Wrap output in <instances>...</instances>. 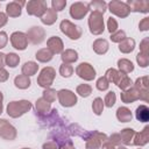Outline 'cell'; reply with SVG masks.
<instances>
[{
  "label": "cell",
  "mask_w": 149,
  "mask_h": 149,
  "mask_svg": "<svg viewBox=\"0 0 149 149\" xmlns=\"http://www.w3.org/2000/svg\"><path fill=\"white\" fill-rule=\"evenodd\" d=\"M66 6V0H52L51 1V8L57 13L61 12L65 8Z\"/></svg>",
  "instance_id": "cell-47"
},
{
  "label": "cell",
  "mask_w": 149,
  "mask_h": 149,
  "mask_svg": "<svg viewBox=\"0 0 149 149\" xmlns=\"http://www.w3.org/2000/svg\"><path fill=\"white\" fill-rule=\"evenodd\" d=\"M57 99L63 107H72L78 101L76 93L72 92L71 90H66V88H62V90L57 91Z\"/></svg>",
  "instance_id": "cell-10"
},
{
  "label": "cell",
  "mask_w": 149,
  "mask_h": 149,
  "mask_svg": "<svg viewBox=\"0 0 149 149\" xmlns=\"http://www.w3.org/2000/svg\"><path fill=\"white\" fill-rule=\"evenodd\" d=\"M139 29H140L141 31H146V30L149 29V17H144V19H142V20L140 21V23H139Z\"/></svg>",
  "instance_id": "cell-51"
},
{
  "label": "cell",
  "mask_w": 149,
  "mask_h": 149,
  "mask_svg": "<svg viewBox=\"0 0 149 149\" xmlns=\"http://www.w3.org/2000/svg\"><path fill=\"white\" fill-rule=\"evenodd\" d=\"M116 86L121 91H126V90H128V88H130L133 86V81H132V79L127 74L121 73V76H120V78H119V80L116 83Z\"/></svg>",
  "instance_id": "cell-35"
},
{
  "label": "cell",
  "mask_w": 149,
  "mask_h": 149,
  "mask_svg": "<svg viewBox=\"0 0 149 149\" xmlns=\"http://www.w3.org/2000/svg\"><path fill=\"white\" fill-rule=\"evenodd\" d=\"M95 86H97V88H98L99 91H106V90H108V87H109V83H108V80L105 78V76H102V77L98 78V80H97V83H95Z\"/></svg>",
  "instance_id": "cell-46"
},
{
  "label": "cell",
  "mask_w": 149,
  "mask_h": 149,
  "mask_svg": "<svg viewBox=\"0 0 149 149\" xmlns=\"http://www.w3.org/2000/svg\"><path fill=\"white\" fill-rule=\"evenodd\" d=\"M116 118L120 122H129L133 119V114L128 107L122 106L116 109Z\"/></svg>",
  "instance_id": "cell-28"
},
{
  "label": "cell",
  "mask_w": 149,
  "mask_h": 149,
  "mask_svg": "<svg viewBox=\"0 0 149 149\" xmlns=\"http://www.w3.org/2000/svg\"><path fill=\"white\" fill-rule=\"evenodd\" d=\"M35 57H36V59H37L38 62H41V63H48V62H50V61L52 59L54 55H52V52H51L48 48H42V49H40L38 51H36Z\"/></svg>",
  "instance_id": "cell-32"
},
{
  "label": "cell",
  "mask_w": 149,
  "mask_h": 149,
  "mask_svg": "<svg viewBox=\"0 0 149 149\" xmlns=\"http://www.w3.org/2000/svg\"><path fill=\"white\" fill-rule=\"evenodd\" d=\"M16 136H17L16 128L12 123H9L6 119H0V137H2L3 140L13 141L16 139Z\"/></svg>",
  "instance_id": "cell-12"
},
{
  "label": "cell",
  "mask_w": 149,
  "mask_h": 149,
  "mask_svg": "<svg viewBox=\"0 0 149 149\" xmlns=\"http://www.w3.org/2000/svg\"><path fill=\"white\" fill-rule=\"evenodd\" d=\"M107 7H108V10L112 14H114L118 17H121V19L127 17L129 15V13H130V9H129L128 5L126 2H123V1H120V0L109 1L107 3Z\"/></svg>",
  "instance_id": "cell-8"
},
{
  "label": "cell",
  "mask_w": 149,
  "mask_h": 149,
  "mask_svg": "<svg viewBox=\"0 0 149 149\" xmlns=\"http://www.w3.org/2000/svg\"><path fill=\"white\" fill-rule=\"evenodd\" d=\"M40 19H41V22H42L43 24L51 26V24H54V23L57 21L58 16H57V13H56L52 8H48V9L45 10V13H44Z\"/></svg>",
  "instance_id": "cell-24"
},
{
  "label": "cell",
  "mask_w": 149,
  "mask_h": 149,
  "mask_svg": "<svg viewBox=\"0 0 149 149\" xmlns=\"http://www.w3.org/2000/svg\"><path fill=\"white\" fill-rule=\"evenodd\" d=\"M59 29L61 31L66 35L70 40H79L83 35V30L79 26L72 23L71 21L69 20H63L61 23H59Z\"/></svg>",
  "instance_id": "cell-5"
},
{
  "label": "cell",
  "mask_w": 149,
  "mask_h": 149,
  "mask_svg": "<svg viewBox=\"0 0 149 149\" xmlns=\"http://www.w3.org/2000/svg\"><path fill=\"white\" fill-rule=\"evenodd\" d=\"M30 84H31L30 78L27 77V76H24V74H19V76H16V77L14 78V85H15L17 88H20V90H26V88H28V87L30 86Z\"/></svg>",
  "instance_id": "cell-34"
},
{
  "label": "cell",
  "mask_w": 149,
  "mask_h": 149,
  "mask_svg": "<svg viewBox=\"0 0 149 149\" xmlns=\"http://www.w3.org/2000/svg\"><path fill=\"white\" fill-rule=\"evenodd\" d=\"M104 107H105V105H104V100H102L101 98L97 97V98L93 100V102H92V109H93V113H94L95 115H101L102 112H104Z\"/></svg>",
  "instance_id": "cell-40"
},
{
  "label": "cell",
  "mask_w": 149,
  "mask_h": 149,
  "mask_svg": "<svg viewBox=\"0 0 149 149\" xmlns=\"http://www.w3.org/2000/svg\"><path fill=\"white\" fill-rule=\"evenodd\" d=\"M24 1H12L6 6V14L9 17H19L22 13V6H24Z\"/></svg>",
  "instance_id": "cell-18"
},
{
  "label": "cell",
  "mask_w": 149,
  "mask_h": 149,
  "mask_svg": "<svg viewBox=\"0 0 149 149\" xmlns=\"http://www.w3.org/2000/svg\"><path fill=\"white\" fill-rule=\"evenodd\" d=\"M115 101H116V94H115V92H114V91H109V92L105 95L104 105H105L106 107H112V106H114Z\"/></svg>",
  "instance_id": "cell-44"
},
{
  "label": "cell",
  "mask_w": 149,
  "mask_h": 149,
  "mask_svg": "<svg viewBox=\"0 0 149 149\" xmlns=\"http://www.w3.org/2000/svg\"><path fill=\"white\" fill-rule=\"evenodd\" d=\"M134 13H148L149 12V1L147 0H128L126 2Z\"/></svg>",
  "instance_id": "cell-16"
},
{
  "label": "cell",
  "mask_w": 149,
  "mask_h": 149,
  "mask_svg": "<svg viewBox=\"0 0 149 149\" xmlns=\"http://www.w3.org/2000/svg\"><path fill=\"white\" fill-rule=\"evenodd\" d=\"M59 74L64 78H69L73 74V66L71 64H65L62 63L59 66Z\"/></svg>",
  "instance_id": "cell-41"
},
{
  "label": "cell",
  "mask_w": 149,
  "mask_h": 149,
  "mask_svg": "<svg viewBox=\"0 0 149 149\" xmlns=\"http://www.w3.org/2000/svg\"><path fill=\"white\" fill-rule=\"evenodd\" d=\"M120 98H121L122 102L130 104V102H134L136 100H140V93H139V90H136L134 86H132L130 88L122 91L120 94Z\"/></svg>",
  "instance_id": "cell-20"
},
{
  "label": "cell",
  "mask_w": 149,
  "mask_h": 149,
  "mask_svg": "<svg viewBox=\"0 0 149 149\" xmlns=\"http://www.w3.org/2000/svg\"><path fill=\"white\" fill-rule=\"evenodd\" d=\"M140 52L149 55V37H144L140 43Z\"/></svg>",
  "instance_id": "cell-49"
},
{
  "label": "cell",
  "mask_w": 149,
  "mask_h": 149,
  "mask_svg": "<svg viewBox=\"0 0 149 149\" xmlns=\"http://www.w3.org/2000/svg\"><path fill=\"white\" fill-rule=\"evenodd\" d=\"M26 9L28 15L41 17L48 9V6L44 0H30L26 3Z\"/></svg>",
  "instance_id": "cell-7"
},
{
  "label": "cell",
  "mask_w": 149,
  "mask_h": 149,
  "mask_svg": "<svg viewBox=\"0 0 149 149\" xmlns=\"http://www.w3.org/2000/svg\"><path fill=\"white\" fill-rule=\"evenodd\" d=\"M42 98L45 99L48 102L51 104V102H54V101L56 100V98H57V91L54 90V88H51V87H49V88H44Z\"/></svg>",
  "instance_id": "cell-42"
},
{
  "label": "cell",
  "mask_w": 149,
  "mask_h": 149,
  "mask_svg": "<svg viewBox=\"0 0 149 149\" xmlns=\"http://www.w3.org/2000/svg\"><path fill=\"white\" fill-rule=\"evenodd\" d=\"M118 21L114 19V17H108V20H107V30L109 31V34H113V33H115L116 30H118Z\"/></svg>",
  "instance_id": "cell-48"
},
{
  "label": "cell",
  "mask_w": 149,
  "mask_h": 149,
  "mask_svg": "<svg viewBox=\"0 0 149 149\" xmlns=\"http://www.w3.org/2000/svg\"><path fill=\"white\" fill-rule=\"evenodd\" d=\"M120 76H121V72H119V71H118L116 69H114V68H109V69L105 72V78L108 80V83H113V84H115V85H116V83H118Z\"/></svg>",
  "instance_id": "cell-36"
},
{
  "label": "cell",
  "mask_w": 149,
  "mask_h": 149,
  "mask_svg": "<svg viewBox=\"0 0 149 149\" xmlns=\"http://www.w3.org/2000/svg\"><path fill=\"white\" fill-rule=\"evenodd\" d=\"M6 65V55L3 52H0V69H3Z\"/></svg>",
  "instance_id": "cell-56"
},
{
  "label": "cell",
  "mask_w": 149,
  "mask_h": 149,
  "mask_svg": "<svg viewBox=\"0 0 149 149\" xmlns=\"http://www.w3.org/2000/svg\"><path fill=\"white\" fill-rule=\"evenodd\" d=\"M61 55V58L65 64H72L78 59V52L73 49H65Z\"/></svg>",
  "instance_id": "cell-27"
},
{
  "label": "cell",
  "mask_w": 149,
  "mask_h": 149,
  "mask_svg": "<svg viewBox=\"0 0 149 149\" xmlns=\"http://www.w3.org/2000/svg\"><path fill=\"white\" fill-rule=\"evenodd\" d=\"M76 92H77L80 97L87 98V97H90L91 93H92V86L88 85V84H80V85L77 86Z\"/></svg>",
  "instance_id": "cell-39"
},
{
  "label": "cell",
  "mask_w": 149,
  "mask_h": 149,
  "mask_svg": "<svg viewBox=\"0 0 149 149\" xmlns=\"http://www.w3.org/2000/svg\"><path fill=\"white\" fill-rule=\"evenodd\" d=\"M49 140L55 142L58 147V149L63 148L64 146L72 143V140L70 139V135L66 130V126L65 127H61V128H55L51 130V133L49 134Z\"/></svg>",
  "instance_id": "cell-3"
},
{
  "label": "cell",
  "mask_w": 149,
  "mask_h": 149,
  "mask_svg": "<svg viewBox=\"0 0 149 149\" xmlns=\"http://www.w3.org/2000/svg\"><path fill=\"white\" fill-rule=\"evenodd\" d=\"M118 68H119V72L123 73V74H128L134 70V64L132 63V61L127 59V58H120L118 61Z\"/></svg>",
  "instance_id": "cell-29"
},
{
  "label": "cell",
  "mask_w": 149,
  "mask_h": 149,
  "mask_svg": "<svg viewBox=\"0 0 149 149\" xmlns=\"http://www.w3.org/2000/svg\"><path fill=\"white\" fill-rule=\"evenodd\" d=\"M10 43L12 47L16 50H26L28 47V37L27 34L23 31H14L10 35Z\"/></svg>",
  "instance_id": "cell-14"
},
{
  "label": "cell",
  "mask_w": 149,
  "mask_h": 149,
  "mask_svg": "<svg viewBox=\"0 0 149 149\" xmlns=\"http://www.w3.org/2000/svg\"><path fill=\"white\" fill-rule=\"evenodd\" d=\"M2 109H3V106H2V104H0V114L2 113Z\"/></svg>",
  "instance_id": "cell-61"
},
{
  "label": "cell",
  "mask_w": 149,
  "mask_h": 149,
  "mask_svg": "<svg viewBox=\"0 0 149 149\" xmlns=\"http://www.w3.org/2000/svg\"><path fill=\"white\" fill-rule=\"evenodd\" d=\"M61 149H76V148H74L73 143H69V144L64 146V147H63V148H61Z\"/></svg>",
  "instance_id": "cell-58"
},
{
  "label": "cell",
  "mask_w": 149,
  "mask_h": 149,
  "mask_svg": "<svg viewBox=\"0 0 149 149\" xmlns=\"http://www.w3.org/2000/svg\"><path fill=\"white\" fill-rule=\"evenodd\" d=\"M135 49V40L132 37H126L119 43V50L122 54H129Z\"/></svg>",
  "instance_id": "cell-26"
},
{
  "label": "cell",
  "mask_w": 149,
  "mask_h": 149,
  "mask_svg": "<svg viewBox=\"0 0 149 149\" xmlns=\"http://www.w3.org/2000/svg\"><path fill=\"white\" fill-rule=\"evenodd\" d=\"M136 62L141 68H147L149 65V55L139 52L136 55Z\"/></svg>",
  "instance_id": "cell-45"
},
{
  "label": "cell",
  "mask_w": 149,
  "mask_h": 149,
  "mask_svg": "<svg viewBox=\"0 0 149 149\" xmlns=\"http://www.w3.org/2000/svg\"><path fill=\"white\" fill-rule=\"evenodd\" d=\"M104 14L98 12H91L88 16V29L91 34L93 35H101L105 30V23H104Z\"/></svg>",
  "instance_id": "cell-4"
},
{
  "label": "cell",
  "mask_w": 149,
  "mask_h": 149,
  "mask_svg": "<svg viewBox=\"0 0 149 149\" xmlns=\"http://www.w3.org/2000/svg\"><path fill=\"white\" fill-rule=\"evenodd\" d=\"M88 12H90V9H88V6L86 2L77 1V2H73L70 7V15L74 20H81L84 16H86V14Z\"/></svg>",
  "instance_id": "cell-15"
},
{
  "label": "cell",
  "mask_w": 149,
  "mask_h": 149,
  "mask_svg": "<svg viewBox=\"0 0 149 149\" xmlns=\"http://www.w3.org/2000/svg\"><path fill=\"white\" fill-rule=\"evenodd\" d=\"M135 118L140 122H148L149 121V108L146 105H140L135 111Z\"/></svg>",
  "instance_id": "cell-33"
},
{
  "label": "cell",
  "mask_w": 149,
  "mask_h": 149,
  "mask_svg": "<svg viewBox=\"0 0 149 149\" xmlns=\"http://www.w3.org/2000/svg\"><path fill=\"white\" fill-rule=\"evenodd\" d=\"M76 73H77V76L79 78H81V79H84L86 81H91V80H93L95 78L94 68L90 63H86V62H83L79 65H77Z\"/></svg>",
  "instance_id": "cell-11"
},
{
  "label": "cell",
  "mask_w": 149,
  "mask_h": 149,
  "mask_svg": "<svg viewBox=\"0 0 149 149\" xmlns=\"http://www.w3.org/2000/svg\"><path fill=\"white\" fill-rule=\"evenodd\" d=\"M35 109H36V115H47L51 111V104L43 98H38L35 102Z\"/></svg>",
  "instance_id": "cell-22"
},
{
  "label": "cell",
  "mask_w": 149,
  "mask_h": 149,
  "mask_svg": "<svg viewBox=\"0 0 149 149\" xmlns=\"http://www.w3.org/2000/svg\"><path fill=\"white\" fill-rule=\"evenodd\" d=\"M107 141L109 143H112L114 147L115 146H118V147L121 146V137H120V134H118V133H114L109 137H107Z\"/></svg>",
  "instance_id": "cell-50"
},
{
  "label": "cell",
  "mask_w": 149,
  "mask_h": 149,
  "mask_svg": "<svg viewBox=\"0 0 149 149\" xmlns=\"http://www.w3.org/2000/svg\"><path fill=\"white\" fill-rule=\"evenodd\" d=\"M55 77H56L55 69L51 66H45L41 70L38 77H37V84H38V86H41L43 88H49L52 85Z\"/></svg>",
  "instance_id": "cell-6"
},
{
  "label": "cell",
  "mask_w": 149,
  "mask_h": 149,
  "mask_svg": "<svg viewBox=\"0 0 149 149\" xmlns=\"http://www.w3.org/2000/svg\"><path fill=\"white\" fill-rule=\"evenodd\" d=\"M7 21H8V16H7V14L0 12V28H2V27L7 23Z\"/></svg>",
  "instance_id": "cell-55"
},
{
  "label": "cell",
  "mask_w": 149,
  "mask_h": 149,
  "mask_svg": "<svg viewBox=\"0 0 149 149\" xmlns=\"http://www.w3.org/2000/svg\"><path fill=\"white\" fill-rule=\"evenodd\" d=\"M8 42V35L6 31H0V49L5 48Z\"/></svg>",
  "instance_id": "cell-52"
},
{
  "label": "cell",
  "mask_w": 149,
  "mask_h": 149,
  "mask_svg": "<svg viewBox=\"0 0 149 149\" xmlns=\"http://www.w3.org/2000/svg\"><path fill=\"white\" fill-rule=\"evenodd\" d=\"M107 137L108 136L105 133L93 130V132H91L90 136L85 141V147H86V149H99L102 146V143L107 141Z\"/></svg>",
  "instance_id": "cell-9"
},
{
  "label": "cell",
  "mask_w": 149,
  "mask_h": 149,
  "mask_svg": "<svg viewBox=\"0 0 149 149\" xmlns=\"http://www.w3.org/2000/svg\"><path fill=\"white\" fill-rule=\"evenodd\" d=\"M133 86L141 91V90H149V79H148V76H143V77H140L135 80V83L133 84Z\"/></svg>",
  "instance_id": "cell-37"
},
{
  "label": "cell",
  "mask_w": 149,
  "mask_h": 149,
  "mask_svg": "<svg viewBox=\"0 0 149 149\" xmlns=\"http://www.w3.org/2000/svg\"><path fill=\"white\" fill-rule=\"evenodd\" d=\"M66 130H68L69 135H72V136H79V137H81V139L85 140V141L87 140V137H88L90 134H91V132L84 129V128L80 127L78 123H71V125H69V126L66 127Z\"/></svg>",
  "instance_id": "cell-21"
},
{
  "label": "cell",
  "mask_w": 149,
  "mask_h": 149,
  "mask_svg": "<svg viewBox=\"0 0 149 149\" xmlns=\"http://www.w3.org/2000/svg\"><path fill=\"white\" fill-rule=\"evenodd\" d=\"M119 134H120V137H121V143H123L125 146H129L133 142L135 130L133 128H123Z\"/></svg>",
  "instance_id": "cell-30"
},
{
  "label": "cell",
  "mask_w": 149,
  "mask_h": 149,
  "mask_svg": "<svg viewBox=\"0 0 149 149\" xmlns=\"http://www.w3.org/2000/svg\"><path fill=\"white\" fill-rule=\"evenodd\" d=\"M42 149H58V147H57V144H56L55 142L48 141V142H45V143L42 146Z\"/></svg>",
  "instance_id": "cell-54"
},
{
  "label": "cell",
  "mask_w": 149,
  "mask_h": 149,
  "mask_svg": "<svg viewBox=\"0 0 149 149\" xmlns=\"http://www.w3.org/2000/svg\"><path fill=\"white\" fill-rule=\"evenodd\" d=\"M33 105L29 100H19V101H10L7 105V114L10 118H20L27 112L31 109Z\"/></svg>",
  "instance_id": "cell-2"
},
{
  "label": "cell",
  "mask_w": 149,
  "mask_h": 149,
  "mask_svg": "<svg viewBox=\"0 0 149 149\" xmlns=\"http://www.w3.org/2000/svg\"><path fill=\"white\" fill-rule=\"evenodd\" d=\"M37 70H38V65H37V63L34 62V61H28V62H26V63L22 65V68H21L22 74H24V76H27V77H30V76L36 74V73H37Z\"/></svg>",
  "instance_id": "cell-25"
},
{
  "label": "cell",
  "mask_w": 149,
  "mask_h": 149,
  "mask_svg": "<svg viewBox=\"0 0 149 149\" xmlns=\"http://www.w3.org/2000/svg\"><path fill=\"white\" fill-rule=\"evenodd\" d=\"M22 149H30V148H22Z\"/></svg>",
  "instance_id": "cell-62"
},
{
  "label": "cell",
  "mask_w": 149,
  "mask_h": 149,
  "mask_svg": "<svg viewBox=\"0 0 149 149\" xmlns=\"http://www.w3.org/2000/svg\"><path fill=\"white\" fill-rule=\"evenodd\" d=\"M8 77H9L8 71H7L5 68H3V69H0V83L6 81V80L8 79Z\"/></svg>",
  "instance_id": "cell-53"
},
{
  "label": "cell",
  "mask_w": 149,
  "mask_h": 149,
  "mask_svg": "<svg viewBox=\"0 0 149 149\" xmlns=\"http://www.w3.org/2000/svg\"><path fill=\"white\" fill-rule=\"evenodd\" d=\"M38 121L41 123L42 127H47V128H61V127H65L63 119L58 115V111L56 108H51L50 113L47 115H37Z\"/></svg>",
  "instance_id": "cell-1"
},
{
  "label": "cell",
  "mask_w": 149,
  "mask_h": 149,
  "mask_svg": "<svg viewBox=\"0 0 149 149\" xmlns=\"http://www.w3.org/2000/svg\"><path fill=\"white\" fill-rule=\"evenodd\" d=\"M87 6L91 12H98L101 14H104L107 9V3L104 0H93V1L88 2Z\"/></svg>",
  "instance_id": "cell-31"
},
{
  "label": "cell",
  "mask_w": 149,
  "mask_h": 149,
  "mask_svg": "<svg viewBox=\"0 0 149 149\" xmlns=\"http://www.w3.org/2000/svg\"><path fill=\"white\" fill-rule=\"evenodd\" d=\"M47 48L52 52V55H55V54H62L64 51V43H63V41H62L61 37H58V36H51L47 41Z\"/></svg>",
  "instance_id": "cell-17"
},
{
  "label": "cell",
  "mask_w": 149,
  "mask_h": 149,
  "mask_svg": "<svg viewBox=\"0 0 149 149\" xmlns=\"http://www.w3.org/2000/svg\"><path fill=\"white\" fill-rule=\"evenodd\" d=\"M116 149H127V148H126V147H123V146H119Z\"/></svg>",
  "instance_id": "cell-60"
},
{
  "label": "cell",
  "mask_w": 149,
  "mask_h": 149,
  "mask_svg": "<svg viewBox=\"0 0 149 149\" xmlns=\"http://www.w3.org/2000/svg\"><path fill=\"white\" fill-rule=\"evenodd\" d=\"M126 37H127V36H126L125 30H121V29H118L115 33L111 34V36H109L111 41H112V42H114V43H120V42H121V41H123Z\"/></svg>",
  "instance_id": "cell-43"
},
{
  "label": "cell",
  "mask_w": 149,
  "mask_h": 149,
  "mask_svg": "<svg viewBox=\"0 0 149 149\" xmlns=\"http://www.w3.org/2000/svg\"><path fill=\"white\" fill-rule=\"evenodd\" d=\"M27 37H28V42L35 45L41 44L45 38V30L40 26H34L29 28V30L27 31Z\"/></svg>",
  "instance_id": "cell-13"
},
{
  "label": "cell",
  "mask_w": 149,
  "mask_h": 149,
  "mask_svg": "<svg viewBox=\"0 0 149 149\" xmlns=\"http://www.w3.org/2000/svg\"><path fill=\"white\" fill-rule=\"evenodd\" d=\"M2 100H3V94H2V92L0 91V104H2Z\"/></svg>",
  "instance_id": "cell-59"
},
{
  "label": "cell",
  "mask_w": 149,
  "mask_h": 149,
  "mask_svg": "<svg viewBox=\"0 0 149 149\" xmlns=\"http://www.w3.org/2000/svg\"><path fill=\"white\" fill-rule=\"evenodd\" d=\"M100 148H101V149H115V147H114L112 143H109L108 141L104 142V143H102V146H101Z\"/></svg>",
  "instance_id": "cell-57"
},
{
  "label": "cell",
  "mask_w": 149,
  "mask_h": 149,
  "mask_svg": "<svg viewBox=\"0 0 149 149\" xmlns=\"http://www.w3.org/2000/svg\"><path fill=\"white\" fill-rule=\"evenodd\" d=\"M148 142H149V126H146L143 128V130H141L139 133H135L132 144L137 146V147H143Z\"/></svg>",
  "instance_id": "cell-19"
},
{
  "label": "cell",
  "mask_w": 149,
  "mask_h": 149,
  "mask_svg": "<svg viewBox=\"0 0 149 149\" xmlns=\"http://www.w3.org/2000/svg\"><path fill=\"white\" fill-rule=\"evenodd\" d=\"M20 63V57L15 52H8L6 55V65L9 68H16Z\"/></svg>",
  "instance_id": "cell-38"
},
{
  "label": "cell",
  "mask_w": 149,
  "mask_h": 149,
  "mask_svg": "<svg viewBox=\"0 0 149 149\" xmlns=\"http://www.w3.org/2000/svg\"><path fill=\"white\" fill-rule=\"evenodd\" d=\"M92 48H93V50H94L95 54H98V55H105L108 51V49H109V44H108L107 40H105V38H97L93 42Z\"/></svg>",
  "instance_id": "cell-23"
}]
</instances>
